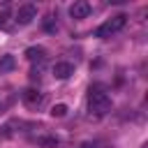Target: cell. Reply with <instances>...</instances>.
<instances>
[{"instance_id":"6da1fadb","label":"cell","mask_w":148,"mask_h":148,"mask_svg":"<svg viewBox=\"0 0 148 148\" xmlns=\"http://www.w3.org/2000/svg\"><path fill=\"white\" fill-rule=\"evenodd\" d=\"M109 109H111V97L99 88H90V92H88V111L95 113V116H104V113H109Z\"/></svg>"},{"instance_id":"7a4b0ae2","label":"cell","mask_w":148,"mask_h":148,"mask_svg":"<svg viewBox=\"0 0 148 148\" xmlns=\"http://www.w3.org/2000/svg\"><path fill=\"white\" fill-rule=\"evenodd\" d=\"M125 23H127V16H125V14H116L113 18L104 21V23H102V25L95 30V37H99V39H106V37L116 35L118 30H123V28H125Z\"/></svg>"},{"instance_id":"3957f363","label":"cell","mask_w":148,"mask_h":148,"mask_svg":"<svg viewBox=\"0 0 148 148\" xmlns=\"http://www.w3.org/2000/svg\"><path fill=\"white\" fill-rule=\"evenodd\" d=\"M21 99H23V104H25L28 109H39V106L44 104V92L35 90V88H28V90L21 92Z\"/></svg>"},{"instance_id":"277c9868","label":"cell","mask_w":148,"mask_h":148,"mask_svg":"<svg viewBox=\"0 0 148 148\" xmlns=\"http://www.w3.org/2000/svg\"><path fill=\"white\" fill-rule=\"evenodd\" d=\"M37 18V7L35 5H23V7H18V12H16V23L18 25H28V23H32Z\"/></svg>"},{"instance_id":"5b68a950","label":"cell","mask_w":148,"mask_h":148,"mask_svg":"<svg viewBox=\"0 0 148 148\" xmlns=\"http://www.w3.org/2000/svg\"><path fill=\"white\" fill-rule=\"evenodd\" d=\"M90 14V5L86 2V0H79V2H74L72 7H69V16L72 18H86Z\"/></svg>"},{"instance_id":"8992f818","label":"cell","mask_w":148,"mask_h":148,"mask_svg":"<svg viewBox=\"0 0 148 148\" xmlns=\"http://www.w3.org/2000/svg\"><path fill=\"white\" fill-rule=\"evenodd\" d=\"M74 74V65L72 62H56L53 65V76L56 79H69Z\"/></svg>"},{"instance_id":"52a82bcc","label":"cell","mask_w":148,"mask_h":148,"mask_svg":"<svg viewBox=\"0 0 148 148\" xmlns=\"http://www.w3.org/2000/svg\"><path fill=\"white\" fill-rule=\"evenodd\" d=\"M25 58H28L30 62H44V58H46V51H44L42 46H30V49L25 51Z\"/></svg>"},{"instance_id":"ba28073f","label":"cell","mask_w":148,"mask_h":148,"mask_svg":"<svg viewBox=\"0 0 148 148\" xmlns=\"http://www.w3.org/2000/svg\"><path fill=\"white\" fill-rule=\"evenodd\" d=\"M16 67V60H14V56H2L0 58V72L5 74V72H12Z\"/></svg>"},{"instance_id":"9c48e42d","label":"cell","mask_w":148,"mask_h":148,"mask_svg":"<svg viewBox=\"0 0 148 148\" xmlns=\"http://www.w3.org/2000/svg\"><path fill=\"white\" fill-rule=\"evenodd\" d=\"M35 141H37V146H42V148H56V146H58V139H56V136H37Z\"/></svg>"},{"instance_id":"30bf717a","label":"cell","mask_w":148,"mask_h":148,"mask_svg":"<svg viewBox=\"0 0 148 148\" xmlns=\"http://www.w3.org/2000/svg\"><path fill=\"white\" fill-rule=\"evenodd\" d=\"M65 113H67V104H56V106L51 109V116H53V118H62Z\"/></svg>"},{"instance_id":"8fae6325","label":"cell","mask_w":148,"mask_h":148,"mask_svg":"<svg viewBox=\"0 0 148 148\" xmlns=\"http://www.w3.org/2000/svg\"><path fill=\"white\" fill-rule=\"evenodd\" d=\"M7 21H9V14H0V28H5Z\"/></svg>"},{"instance_id":"7c38bea8","label":"cell","mask_w":148,"mask_h":148,"mask_svg":"<svg viewBox=\"0 0 148 148\" xmlns=\"http://www.w3.org/2000/svg\"><path fill=\"white\" fill-rule=\"evenodd\" d=\"M46 30H53V16H46Z\"/></svg>"},{"instance_id":"4fadbf2b","label":"cell","mask_w":148,"mask_h":148,"mask_svg":"<svg viewBox=\"0 0 148 148\" xmlns=\"http://www.w3.org/2000/svg\"><path fill=\"white\" fill-rule=\"evenodd\" d=\"M81 148H95V146H92V143H83Z\"/></svg>"}]
</instances>
